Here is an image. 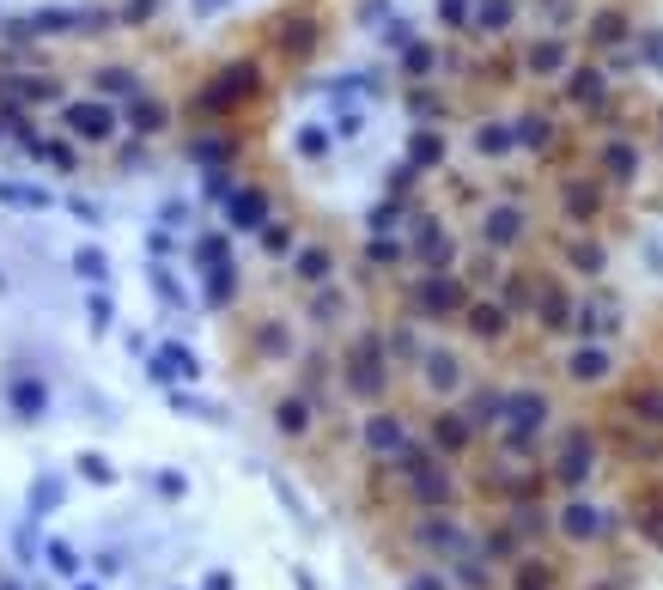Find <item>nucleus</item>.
Listing matches in <instances>:
<instances>
[{
  "label": "nucleus",
  "instance_id": "f257e3e1",
  "mask_svg": "<svg viewBox=\"0 0 663 590\" xmlns=\"http://www.w3.org/2000/svg\"><path fill=\"white\" fill-rule=\"evenodd\" d=\"M341 378H347V390L353 396H384V384H390V365H384V341L378 335H359L347 353H341Z\"/></svg>",
  "mask_w": 663,
  "mask_h": 590
},
{
  "label": "nucleus",
  "instance_id": "f03ea898",
  "mask_svg": "<svg viewBox=\"0 0 663 590\" xmlns=\"http://www.w3.org/2000/svg\"><path fill=\"white\" fill-rule=\"evenodd\" d=\"M591 469H597V432L591 426H566L560 451H554V481L566 493H578L584 481H591Z\"/></svg>",
  "mask_w": 663,
  "mask_h": 590
},
{
  "label": "nucleus",
  "instance_id": "7ed1b4c3",
  "mask_svg": "<svg viewBox=\"0 0 663 590\" xmlns=\"http://www.w3.org/2000/svg\"><path fill=\"white\" fill-rule=\"evenodd\" d=\"M61 128H67L73 140H86V146H110V140L122 134V122H116V110H110L104 98H73V104H61Z\"/></svg>",
  "mask_w": 663,
  "mask_h": 590
},
{
  "label": "nucleus",
  "instance_id": "20e7f679",
  "mask_svg": "<svg viewBox=\"0 0 663 590\" xmlns=\"http://www.w3.org/2000/svg\"><path fill=\"white\" fill-rule=\"evenodd\" d=\"M256 86H262V73H256V61H232V67H219L213 80L201 86V110H232V104H244V98H256Z\"/></svg>",
  "mask_w": 663,
  "mask_h": 590
},
{
  "label": "nucleus",
  "instance_id": "39448f33",
  "mask_svg": "<svg viewBox=\"0 0 663 590\" xmlns=\"http://www.w3.org/2000/svg\"><path fill=\"white\" fill-rule=\"evenodd\" d=\"M414 311H420V317H463V311H469V286L451 280V274H426V280L414 286Z\"/></svg>",
  "mask_w": 663,
  "mask_h": 590
},
{
  "label": "nucleus",
  "instance_id": "423d86ee",
  "mask_svg": "<svg viewBox=\"0 0 663 590\" xmlns=\"http://www.w3.org/2000/svg\"><path fill=\"white\" fill-rule=\"evenodd\" d=\"M0 396H7V414H13V420H25V426H37V420L49 414V384H43L37 372L7 378V390H0Z\"/></svg>",
  "mask_w": 663,
  "mask_h": 590
},
{
  "label": "nucleus",
  "instance_id": "0eeeda50",
  "mask_svg": "<svg viewBox=\"0 0 663 590\" xmlns=\"http://www.w3.org/2000/svg\"><path fill=\"white\" fill-rule=\"evenodd\" d=\"M499 420H505V432H524V438H536V432L548 426V396H536V390H511Z\"/></svg>",
  "mask_w": 663,
  "mask_h": 590
},
{
  "label": "nucleus",
  "instance_id": "6e6552de",
  "mask_svg": "<svg viewBox=\"0 0 663 590\" xmlns=\"http://www.w3.org/2000/svg\"><path fill=\"white\" fill-rule=\"evenodd\" d=\"M554 524H560V536H566V542H597V536L609 530V518H603V511H597L591 499L560 505V518H554Z\"/></svg>",
  "mask_w": 663,
  "mask_h": 590
},
{
  "label": "nucleus",
  "instance_id": "1a4fd4ad",
  "mask_svg": "<svg viewBox=\"0 0 663 590\" xmlns=\"http://www.w3.org/2000/svg\"><path fill=\"white\" fill-rule=\"evenodd\" d=\"M463 329H469L475 341H505L511 317H505V305H493V299H469V311H463Z\"/></svg>",
  "mask_w": 663,
  "mask_h": 590
},
{
  "label": "nucleus",
  "instance_id": "9d476101",
  "mask_svg": "<svg viewBox=\"0 0 663 590\" xmlns=\"http://www.w3.org/2000/svg\"><path fill=\"white\" fill-rule=\"evenodd\" d=\"M365 445H372L378 457H402L408 451V426L396 414H372V420H365Z\"/></svg>",
  "mask_w": 663,
  "mask_h": 590
},
{
  "label": "nucleus",
  "instance_id": "9b49d317",
  "mask_svg": "<svg viewBox=\"0 0 663 590\" xmlns=\"http://www.w3.org/2000/svg\"><path fill=\"white\" fill-rule=\"evenodd\" d=\"M481 238H487L493 250L518 244V238H524V213H518V207H487V219H481Z\"/></svg>",
  "mask_w": 663,
  "mask_h": 590
},
{
  "label": "nucleus",
  "instance_id": "f8f14e48",
  "mask_svg": "<svg viewBox=\"0 0 663 590\" xmlns=\"http://www.w3.org/2000/svg\"><path fill=\"white\" fill-rule=\"evenodd\" d=\"M226 213H232V226L262 232V226H268V195H262V189H232V195H226Z\"/></svg>",
  "mask_w": 663,
  "mask_h": 590
},
{
  "label": "nucleus",
  "instance_id": "ddd939ff",
  "mask_svg": "<svg viewBox=\"0 0 663 590\" xmlns=\"http://www.w3.org/2000/svg\"><path fill=\"white\" fill-rule=\"evenodd\" d=\"M475 445V426L463 414H432V451H469Z\"/></svg>",
  "mask_w": 663,
  "mask_h": 590
},
{
  "label": "nucleus",
  "instance_id": "4468645a",
  "mask_svg": "<svg viewBox=\"0 0 663 590\" xmlns=\"http://www.w3.org/2000/svg\"><path fill=\"white\" fill-rule=\"evenodd\" d=\"M530 73H536V80H554V73H566V61H572V49L560 43V37H542V43H530Z\"/></svg>",
  "mask_w": 663,
  "mask_h": 590
},
{
  "label": "nucleus",
  "instance_id": "2eb2a0df",
  "mask_svg": "<svg viewBox=\"0 0 663 590\" xmlns=\"http://www.w3.org/2000/svg\"><path fill=\"white\" fill-rule=\"evenodd\" d=\"M274 37H280V49H286V55H311V49H317V25H311V19H299V13L274 19Z\"/></svg>",
  "mask_w": 663,
  "mask_h": 590
},
{
  "label": "nucleus",
  "instance_id": "dca6fc26",
  "mask_svg": "<svg viewBox=\"0 0 663 590\" xmlns=\"http://www.w3.org/2000/svg\"><path fill=\"white\" fill-rule=\"evenodd\" d=\"M274 432L280 438H305L311 432V402L305 396H280L274 402Z\"/></svg>",
  "mask_w": 663,
  "mask_h": 590
},
{
  "label": "nucleus",
  "instance_id": "f3484780",
  "mask_svg": "<svg viewBox=\"0 0 663 590\" xmlns=\"http://www.w3.org/2000/svg\"><path fill=\"white\" fill-rule=\"evenodd\" d=\"M426 390H438V396H451V390H463V365L451 359V353H426Z\"/></svg>",
  "mask_w": 663,
  "mask_h": 590
},
{
  "label": "nucleus",
  "instance_id": "a211bd4d",
  "mask_svg": "<svg viewBox=\"0 0 663 590\" xmlns=\"http://www.w3.org/2000/svg\"><path fill=\"white\" fill-rule=\"evenodd\" d=\"M566 98H572V104H584V110H597V104L609 98V80H603L597 67H578L572 80H566Z\"/></svg>",
  "mask_w": 663,
  "mask_h": 590
},
{
  "label": "nucleus",
  "instance_id": "6ab92c4d",
  "mask_svg": "<svg viewBox=\"0 0 663 590\" xmlns=\"http://www.w3.org/2000/svg\"><path fill=\"white\" fill-rule=\"evenodd\" d=\"M420 542L438 548V554H463V548H469L463 524H451V518H426V524H420Z\"/></svg>",
  "mask_w": 663,
  "mask_h": 590
},
{
  "label": "nucleus",
  "instance_id": "aec40b11",
  "mask_svg": "<svg viewBox=\"0 0 663 590\" xmlns=\"http://www.w3.org/2000/svg\"><path fill=\"white\" fill-rule=\"evenodd\" d=\"M566 378H572V384H603V378H609V353H603V347H578L572 365H566Z\"/></svg>",
  "mask_w": 663,
  "mask_h": 590
},
{
  "label": "nucleus",
  "instance_id": "412c9836",
  "mask_svg": "<svg viewBox=\"0 0 663 590\" xmlns=\"http://www.w3.org/2000/svg\"><path fill=\"white\" fill-rule=\"evenodd\" d=\"M165 122H171V110H165L159 98H146V92L128 98V128H134V134H159Z\"/></svg>",
  "mask_w": 663,
  "mask_h": 590
},
{
  "label": "nucleus",
  "instance_id": "4be33fe9",
  "mask_svg": "<svg viewBox=\"0 0 663 590\" xmlns=\"http://www.w3.org/2000/svg\"><path fill=\"white\" fill-rule=\"evenodd\" d=\"M414 499L438 511V505H451V499H457V487H451L445 469H420V475H414Z\"/></svg>",
  "mask_w": 663,
  "mask_h": 590
},
{
  "label": "nucleus",
  "instance_id": "5701e85b",
  "mask_svg": "<svg viewBox=\"0 0 663 590\" xmlns=\"http://www.w3.org/2000/svg\"><path fill=\"white\" fill-rule=\"evenodd\" d=\"M554 578H560L554 560H536V554H530V560H518V572H511V590H554Z\"/></svg>",
  "mask_w": 663,
  "mask_h": 590
},
{
  "label": "nucleus",
  "instance_id": "b1692460",
  "mask_svg": "<svg viewBox=\"0 0 663 590\" xmlns=\"http://www.w3.org/2000/svg\"><path fill=\"white\" fill-rule=\"evenodd\" d=\"M232 292H238V268H232V262H213V268H207V292H201V299L219 311V305H232Z\"/></svg>",
  "mask_w": 663,
  "mask_h": 590
},
{
  "label": "nucleus",
  "instance_id": "393cba45",
  "mask_svg": "<svg viewBox=\"0 0 663 590\" xmlns=\"http://www.w3.org/2000/svg\"><path fill=\"white\" fill-rule=\"evenodd\" d=\"M560 201H566L572 219H597V213H603V189H597V183H566Z\"/></svg>",
  "mask_w": 663,
  "mask_h": 590
},
{
  "label": "nucleus",
  "instance_id": "a878e982",
  "mask_svg": "<svg viewBox=\"0 0 663 590\" xmlns=\"http://www.w3.org/2000/svg\"><path fill=\"white\" fill-rule=\"evenodd\" d=\"M329 268H335V262H329V250H317V244L292 256V274H299L305 286H329Z\"/></svg>",
  "mask_w": 663,
  "mask_h": 590
},
{
  "label": "nucleus",
  "instance_id": "bb28decb",
  "mask_svg": "<svg viewBox=\"0 0 663 590\" xmlns=\"http://www.w3.org/2000/svg\"><path fill=\"white\" fill-rule=\"evenodd\" d=\"M73 475L92 481V487H116V463L98 457V451H80V457H73Z\"/></svg>",
  "mask_w": 663,
  "mask_h": 590
},
{
  "label": "nucleus",
  "instance_id": "cd10ccee",
  "mask_svg": "<svg viewBox=\"0 0 663 590\" xmlns=\"http://www.w3.org/2000/svg\"><path fill=\"white\" fill-rule=\"evenodd\" d=\"M511 140H518V128H505V122H481V128H475V146H481L487 159L511 153Z\"/></svg>",
  "mask_w": 663,
  "mask_h": 590
},
{
  "label": "nucleus",
  "instance_id": "c85d7f7f",
  "mask_svg": "<svg viewBox=\"0 0 663 590\" xmlns=\"http://www.w3.org/2000/svg\"><path fill=\"white\" fill-rule=\"evenodd\" d=\"M603 165H609L615 183H633V171H639V159H633V146H627V140H609V146H603Z\"/></svg>",
  "mask_w": 663,
  "mask_h": 590
},
{
  "label": "nucleus",
  "instance_id": "c756f323",
  "mask_svg": "<svg viewBox=\"0 0 663 590\" xmlns=\"http://www.w3.org/2000/svg\"><path fill=\"white\" fill-rule=\"evenodd\" d=\"M73 274H80V280H110V256L98 244H80V250H73Z\"/></svg>",
  "mask_w": 663,
  "mask_h": 590
},
{
  "label": "nucleus",
  "instance_id": "7c9ffc66",
  "mask_svg": "<svg viewBox=\"0 0 663 590\" xmlns=\"http://www.w3.org/2000/svg\"><path fill=\"white\" fill-rule=\"evenodd\" d=\"M621 37H627V13H597V19H591V43H597V49H615Z\"/></svg>",
  "mask_w": 663,
  "mask_h": 590
},
{
  "label": "nucleus",
  "instance_id": "2f4dec72",
  "mask_svg": "<svg viewBox=\"0 0 663 590\" xmlns=\"http://www.w3.org/2000/svg\"><path fill=\"white\" fill-rule=\"evenodd\" d=\"M633 414H639L645 426H663V384H639V390H633Z\"/></svg>",
  "mask_w": 663,
  "mask_h": 590
},
{
  "label": "nucleus",
  "instance_id": "473e14b6",
  "mask_svg": "<svg viewBox=\"0 0 663 590\" xmlns=\"http://www.w3.org/2000/svg\"><path fill=\"white\" fill-rule=\"evenodd\" d=\"M633 524H639V536H645L651 548H663V499H645V505L633 511Z\"/></svg>",
  "mask_w": 663,
  "mask_h": 590
},
{
  "label": "nucleus",
  "instance_id": "72a5a7b5",
  "mask_svg": "<svg viewBox=\"0 0 663 590\" xmlns=\"http://www.w3.org/2000/svg\"><path fill=\"white\" fill-rule=\"evenodd\" d=\"M438 153H445V146H438V134H432V128H420V134H414V146H408V165H414V171H432V165H438Z\"/></svg>",
  "mask_w": 663,
  "mask_h": 590
},
{
  "label": "nucleus",
  "instance_id": "f704fd0d",
  "mask_svg": "<svg viewBox=\"0 0 663 590\" xmlns=\"http://www.w3.org/2000/svg\"><path fill=\"white\" fill-rule=\"evenodd\" d=\"M98 86L110 92V98H140V80L128 67H98Z\"/></svg>",
  "mask_w": 663,
  "mask_h": 590
},
{
  "label": "nucleus",
  "instance_id": "c9c22d12",
  "mask_svg": "<svg viewBox=\"0 0 663 590\" xmlns=\"http://www.w3.org/2000/svg\"><path fill=\"white\" fill-rule=\"evenodd\" d=\"M0 201H7V207H55V195H43V189H25V183H0Z\"/></svg>",
  "mask_w": 663,
  "mask_h": 590
},
{
  "label": "nucleus",
  "instance_id": "e433bc0d",
  "mask_svg": "<svg viewBox=\"0 0 663 590\" xmlns=\"http://www.w3.org/2000/svg\"><path fill=\"white\" fill-rule=\"evenodd\" d=\"M518 140L542 153V146H554V122H548V116H524V122H518Z\"/></svg>",
  "mask_w": 663,
  "mask_h": 590
},
{
  "label": "nucleus",
  "instance_id": "4c0bfd02",
  "mask_svg": "<svg viewBox=\"0 0 663 590\" xmlns=\"http://www.w3.org/2000/svg\"><path fill=\"white\" fill-rule=\"evenodd\" d=\"M43 560H49V572H61V578H80V554H73L67 542H49Z\"/></svg>",
  "mask_w": 663,
  "mask_h": 590
},
{
  "label": "nucleus",
  "instance_id": "58836bf2",
  "mask_svg": "<svg viewBox=\"0 0 663 590\" xmlns=\"http://www.w3.org/2000/svg\"><path fill=\"white\" fill-rule=\"evenodd\" d=\"M61 493H67V487H61V475H43V481L31 487V511H37V518H43V511H49V505H61Z\"/></svg>",
  "mask_w": 663,
  "mask_h": 590
},
{
  "label": "nucleus",
  "instance_id": "ea45409f",
  "mask_svg": "<svg viewBox=\"0 0 663 590\" xmlns=\"http://www.w3.org/2000/svg\"><path fill=\"white\" fill-rule=\"evenodd\" d=\"M31 153H37V159H49L55 171H73V146H67V140H37Z\"/></svg>",
  "mask_w": 663,
  "mask_h": 590
},
{
  "label": "nucleus",
  "instance_id": "a19ab883",
  "mask_svg": "<svg viewBox=\"0 0 663 590\" xmlns=\"http://www.w3.org/2000/svg\"><path fill=\"white\" fill-rule=\"evenodd\" d=\"M511 13H518L511 0H481V31H505V25H511Z\"/></svg>",
  "mask_w": 663,
  "mask_h": 590
},
{
  "label": "nucleus",
  "instance_id": "79ce46f5",
  "mask_svg": "<svg viewBox=\"0 0 663 590\" xmlns=\"http://www.w3.org/2000/svg\"><path fill=\"white\" fill-rule=\"evenodd\" d=\"M566 262H572L578 274H597V268H603V250H597V244H566Z\"/></svg>",
  "mask_w": 663,
  "mask_h": 590
},
{
  "label": "nucleus",
  "instance_id": "37998d69",
  "mask_svg": "<svg viewBox=\"0 0 663 590\" xmlns=\"http://www.w3.org/2000/svg\"><path fill=\"white\" fill-rule=\"evenodd\" d=\"M86 317H92V329H98V335L116 323V305H110V292H92V299H86Z\"/></svg>",
  "mask_w": 663,
  "mask_h": 590
},
{
  "label": "nucleus",
  "instance_id": "c03bdc74",
  "mask_svg": "<svg viewBox=\"0 0 663 590\" xmlns=\"http://www.w3.org/2000/svg\"><path fill=\"white\" fill-rule=\"evenodd\" d=\"M153 487H159V499H183V493H189V475H183V469H159Z\"/></svg>",
  "mask_w": 663,
  "mask_h": 590
},
{
  "label": "nucleus",
  "instance_id": "a18cd8bd",
  "mask_svg": "<svg viewBox=\"0 0 663 590\" xmlns=\"http://www.w3.org/2000/svg\"><path fill=\"white\" fill-rule=\"evenodd\" d=\"M195 262H201V268H213V262H226V232H207V238L195 244Z\"/></svg>",
  "mask_w": 663,
  "mask_h": 590
},
{
  "label": "nucleus",
  "instance_id": "49530a36",
  "mask_svg": "<svg viewBox=\"0 0 663 590\" xmlns=\"http://www.w3.org/2000/svg\"><path fill=\"white\" fill-rule=\"evenodd\" d=\"M299 153H305V159H323V153H329V134H323V128H305V134H299Z\"/></svg>",
  "mask_w": 663,
  "mask_h": 590
},
{
  "label": "nucleus",
  "instance_id": "de8ad7c7",
  "mask_svg": "<svg viewBox=\"0 0 663 590\" xmlns=\"http://www.w3.org/2000/svg\"><path fill=\"white\" fill-rule=\"evenodd\" d=\"M153 286H159V299H165V305H183V286H177L165 268H153Z\"/></svg>",
  "mask_w": 663,
  "mask_h": 590
},
{
  "label": "nucleus",
  "instance_id": "09e8293b",
  "mask_svg": "<svg viewBox=\"0 0 663 590\" xmlns=\"http://www.w3.org/2000/svg\"><path fill=\"white\" fill-rule=\"evenodd\" d=\"M286 244H292V232H286V226H262V250H268V256H280Z\"/></svg>",
  "mask_w": 663,
  "mask_h": 590
},
{
  "label": "nucleus",
  "instance_id": "8fccbe9b",
  "mask_svg": "<svg viewBox=\"0 0 663 590\" xmlns=\"http://www.w3.org/2000/svg\"><path fill=\"white\" fill-rule=\"evenodd\" d=\"M438 19H445V25H463V19H469V0H438Z\"/></svg>",
  "mask_w": 663,
  "mask_h": 590
},
{
  "label": "nucleus",
  "instance_id": "3c124183",
  "mask_svg": "<svg viewBox=\"0 0 663 590\" xmlns=\"http://www.w3.org/2000/svg\"><path fill=\"white\" fill-rule=\"evenodd\" d=\"M177 408H183V414H201V420H226V408H207V402H195V396H177Z\"/></svg>",
  "mask_w": 663,
  "mask_h": 590
},
{
  "label": "nucleus",
  "instance_id": "603ef678",
  "mask_svg": "<svg viewBox=\"0 0 663 590\" xmlns=\"http://www.w3.org/2000/svg\"><path fill=\"white\" fill-rule=\"evenodd\" d=\"M402 590H451V578H438V572H414Z\"/></svg>",
  "mask_w": 663,
  "mask_h": 590
},
{
  "label": "nucleus",
  "instance_id": "864d4df0",
  "mask_svg": "<svg viewBox=\"0 0 663 590\" xmlns=\"http://www.w3.org/2000/svg\"><path fill=\"white\" fill-rule=\"evenodd\" d=\"M487 554H493V560H511V554H518V536H487Z\"/></svg>",
  "mask_w": 663,
  "mask_h": 590
},
{
  "label": "nucleus",
  "instance_id": "5fc2aeb1",
  "mask_svg": "<svg viewBox=\"0 0 663 590\" xmlns=\"http://www.w3.org/2000/svg\"><path fill=\"white\" fill-rule=\"evenodd\" d=\"M146 256H171V232H153V238H146Z\"/></svg>",
  "mask_w": 663,
  "mask_h": 590
},
{
  "label": "nucleus",
  "instance_id": "6e6d98bb",
  "mask_svg": "<svg viewBox=\"0 0 663 590\" xmlns=\"http://www.w3.org/2000/svg\"><path fill=\"white\" fill-rule=\"evenodd\" d=\"M457 578H463V584H469V590H487V572H481V566H463V572H457Z\"/></svg>",
  "mask_w": 663,
  "mask_h": 590
},
{
  "label": "nucleus",
  "instance_id": "4d7b16f0",
  "mask_svg": "<svg viewBox=\"0 0 663 590\" xmlns=\"http://www.w3.org/2000/svg\"><path fill=\"white\" fill-rule=\"evenodd\" d=\"M153 7H159V0H128V19L140 25V19H146V13H153Z\"/></svg>",
  "mask_w": 663,
  "mask_h": 590
},
{
  "label": "nucleus",
  "instance_id": "13d9d810",
  "mask_svg": "<svg viewBox=\"0 0 663 590\" xmlns=\"http://www.w3.org/2000/svg\"><path fill=\"white\" fill-rule=\"evenodd\" d=\"M201 590H232V572H207V584Z\"/></svg>",
  "mask_w": 663,
  "mask_h": 590
},
{
  "label": "nucleus",
  "instance_id": "bf43d9fd",
  "mask_svg": "<svg viewBox=\"0 0 663 590\" xmlns=\"http://www.w3.org/2000/svg\"><path fill=\"white\" fill-rule=\"evenodd\" d=\"M219 7H226V0H195V13H219Z\"/></svg>",
  "mask_w": 663,
  "mask_h": 590
},
{
  "label": "nucleus",
  "instance_id": "052dcab7",
  "mask_svg": "<svg viewBox=\"0 0 663 590\" xmlns=\"http://www.w3.org/2000/svg\"><path fill=\"white\" fill-rule=\"evenodd\" d=\"M0 590H25V584H19V578H0Z\"/></svg>",
  "mask_w": 663,
  "mask_h": 590
},
{
  "label": "nucleus",
  "instance_id": "680f3d73",
  "mask_svg": "<svg viewBox=\"0 0 663 590\" xmlns=\"http://www.w3.org/2000/svg\"><path fill=\"white\" fill-rule=\"evenodd\" d=\"M0 134H7V116H0Z\"/></svg>",
  "mask_w": 663,
  "mask_h": 590
},
{
  "label": "nucleus",
  "instance_id": "e2e57ef3",
  "mask_svg": "<svg viewBox=\"0 0 663 590\" xmlns=\"http://www.w3.org/2000/svg\"><path fill=\"white\" fill-rule=\"evenodd\" d=\"M80 590H98V584H80Z\"/></svg>",
  "mask_w": 663,
  "mask_h": 590
}]
</instances>
